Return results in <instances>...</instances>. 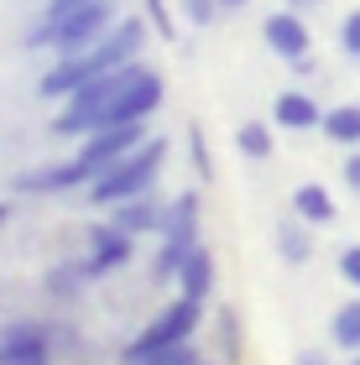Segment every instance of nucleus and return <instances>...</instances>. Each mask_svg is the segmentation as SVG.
Returning a JSON list of instances; mask_svg holds the SVG:
<instances>
[{"label":"nucleus","instance_id":"c85d7f7f","mask_svg":"<svg viewBox=\"0 0 360 365\" xmlns=\"http://www.w3.org/2000/svg\"><path fill=\"white\" fill-rule=\"evenodd\" d=\"M292 365H334V360H329V350H303Z\"/></svg>","mask_w":360,"mask_h":365},{"label":"nucleus","instance_id":"f257e3e1","mask_svg":"<svg viewBox=\"0 0 360 365\" xmlns=\"http://www.w3.org/2000/svg\"><path fill=\"white\" fill-rule=\"evenodd\" d=\"M141 47H146V21H120L110 26L100 42L89 47V53H73L53 63V68L42 73V94L47 99H68L73 89H84L89 78H100L110 68H125V63H141Z\"/></svg>","mask_w":360,"mask_h":365},{"label":"nucleus","instance_id":"cd10ccee","mask_svg":"<svg viewBox=\"0 0 360 365\" xmlns=\"http://www.w3.org/2000/svg\"><path fill=\"white\" fill-rule=\"evenodd\" d=\"M345 188L360 193V146H350V157H345Z\"/></svg>","mask_w":360,"mask_h":365},{"label":"nucleus","instance_id":"f8f14e48","mask_svg":"<svg viewBox=\"0 0 360 365\" xmlns=\"http://www.w3.org/2000/svg\"><path fill=\"white\" fill-rule=\"evenodd\" d=\"M130 251H136V240L120 235V230H110V225H94L89 230V261H84V272L89 277H105V272H120Z\"/></svg>","mask_w":360,"mask_h":365},{"label":"nucleus","instance_id":"6ab92c4d","mask_svg":"<svg viewBox=\"0 0 360 365\" xmlns=\"http://www.w3.org/2000/svg\"><path fill=\"white\" fill-rule=\"evenodd\" d=\"M235 146H240V157L267 162V157H272V125H267V120H240V125H235Z\"/></svg>","mask_w":360,"mask_h":365},{"label":"nucleus","instance_id":"b1692460","mask_svg":"<svg viewBox=\"0 0 360 365\" xmlns=\"http://www.w3.org/2000/svg\"><path fill=\"white\" fill-rule=\"evenodd\" d=\"M339 277L360 292V245H345V251H339Z\"/></svg>","mask_w":360,"mask_h":365},{"label":"nucleus","instance_id":"412c9836","mask_svg":"<svg viewBox=\"0 0 360 365\" xmlns=\"http://www.w3.org/2000/svg\"><path fill=\"white\" fill-rule=\"evenodd\" d=\"M84 282H89V272H84V267H58V272H53V282H47V287H53L58 297H68L73 287H84Z\"/></svg>","mask_w":360,"mask_h":365},{"label":"nucleus","instance_id":"2f4dec72","mask_svg":"<svg viewBox=\"0 0 360 365\" xmlns=\"http://www.w3.org/2000/svg\"><path fill=\"white\" fill-rule=\"evenodd\" d=\"M6 220H11V204H0V225H6Z\"/></svg>","mask_w":360,"mask_h":365},{"label":"nucleus","instance_id":"dca6fc26","mask_svg":"<svg viewBox=\"0 0 360 365\" xmlns=\"http://www.w3.org/2000/svg\"><path fill=\"white\" fill-rule=\"evenodd\" d=\"M277 256H282L287 267H308V261H314V235H308L303 220H282L277 225Z\"/></svg>","mask_w":360,"mask_h":365},{"label":"nucleus","instance_id":"473e14b6","mask_svg":"<svg viewBox=\"0 0 360 365\" xmlns=\"http://www.w3.org/2000/svg\"><path fill=\"white\" fill-rule=\"evenodd\" d=\"M345 365H360V355H350V360H345Z\"/></svg>","mask_w":360,"mask_h":365},{"label":"nucleus","instance_id":"6e6552de","mask_svg":"<svg viewBox=\"0 0 360 365\" xmlns=\"http://www.w3.org/2000/svg\"><path fill=\"white\" fill-rule=\"evenodd\" d=\"M162 225H168V198H162L157 188L110 204V230H120V235H130V240L136 235H162Z\"/></svg>","mask_w":360,"mask_h":365},{"label":"nucleus","instance_id":"5701e85b","mask_svg":"<svg viewBox=\"0 0 360 365\" xmlns=\"http://www.w3.org/2000/svg\"><path fill=\"white\" fill-rule=\"evenodd\" d=\"M339 47H345L350 58H360V11H350L345 21H339Z\"/></svg>","mask_w":360,"mask_h":365},{"label":"nucleus","instance_id":"0eeeda50","mask_svg":"<svg viewBox=\"0 0 360 365\" xmlns=\"http://www.w3.org/2000/svg\"><path fill=\"white\" fill-rule=\"evenodd\" d=\"M146 141V125H105V130H94V136H84L78 141V162H84V168L100 178L105 168H115L120 157H130L136 152V146Z\"/></svg>","mask_w":360,"mask_h":365},{"label":"nucleus","instance_id":"c756f323","mask_svg":"<svg viewBox=\"0 0 360 365\" xmlns=\"http://www.w3.org/2000/svg\"><path fill=\"white\" fill-rule=\"evenodd\" d=\"M282 6H287V11H298V16H303V11H314V6H319V0H282Z\"/></svg>","mask_w":360,"mask_h":365},{"label":"nucleus","instance_id":"423d86ee","mask_svg":"<svg viewBox=\"0 0 360 365\" xmlns=\"http://www.w3.org/2000/svg\"><path fill=\"white\" fill-rule=\"evenodd\" d=\"M162 94H168V84H162V73L152 68H136V78L110 99V105L100 110V120H94V130H105V125H146L152 115L162 110ZM89 130V136H94Z\"/></svg>","mask_w":360,"mask_h":365},{"label":"nucleus","instance_id":"9b49d317","mask_svg":"<svg viewBox=\"0 0 360 365\" xmlns=\"http://www.w3.org/2000/svg\"><path fill=\"white\" fill-rule=\"evenodd\" d=\"M89 182H94V173L78 157H68V162H58V168L21 173L16 178V193H73V188H89Z\"/></svg>","mask_w":360,"mask_h":365},{"label":"nucleus","instance_id":"393cba45","mask_svg":"<svg viewBox=\"0 0 360 365\" xmlns=\"http://www.w3.org/2000/svg\"><path fill=\"white\" fill-rule=\"evenodd\" d=\"M183 16H188L193 26H209L220 16V6H215V0H183Z\"/></svg>","mask_w":360,"mask_h":365},{"label":"nucleus","instance_id":"4be33fe9","mask_svg":"<svg viewBox=\"0 0 360 365\" xmlns=\"http://www.w3.org/2000/svg\"><path fill=\"white\" fill-rule=\"evenodd\" d=\"M141 365H204V360L193 355V344H173V350H162V355L141 360Z\"/></svg>","mask_w":360,"mask_h":365},{"label":"nucleus","instance_id":"39448f33","mask_svg":"<svg viewBox=\"0 0 360 365\" xmlns=\"http://www.w3.org/2000/svg\"><path fill=\"white\" fill-rule=\"evenodd\" d=\"M199 251V193H178L168 204V225H162V251L152 261V277H178V267Z\"/></svg>","mask_w":360,"mask_h":365},{"label":"nucleus","instance_id":"1a4fd4ad","mask_svg":"<svg viewBox=\"0 0 360 365\" xmlns=\"http://www.w3.org/2000/svg\"><path fill=\"white\" fill-rule=\"evenodd\" d=\"M261 37H267V47L277 58H287V63H298V58H314V37H308V26H303V16L298 11H272L267 21H261Z\"/></svg>","mask_w":360,"mask_h":365},{"label":"nucleus","instance_id":"a211bd4d","mask_svg":"<svg viewBox=\"0 0 360 365\" xmlns=\"http://www.w3.org/2000/svg\"><path fill=\"white\" fill-rule=\"evenodd\" d=\"M329 339H334L345 355H360V297H350V303H339V308H334V319H329Z\"/></svg>","mask_w":360,"mask_h":365},{"label":"nucleus","instance_id":"ddd939ff","mask_svg":"<svg viewBox=\"0 0 360 365\" xmlns=\"http://www.w3.org/2000/svg\"><path fill=\"white\" fill-rule=\"evenodd\" d=\"M319 120H324V105L303 89H282L272 99V125H282V130H314Z\"/></svg>","mask_w":360,"mask_h":365},{"label":"nucleus","instance_id":"f03ea898","mask_svg":"<svg viewBox=\"0 0 360 365\" xmlns=\"http://www.w3.org/2000/svg\"><path fill=\"white\" fill-rule=\"evenodd\" d=\"M162 162H168V146H162V141H141L130 157H120L115 168H105L100 178H94L84 198H89L94 209H110V204H120V198L152 193V188H157V173H162Z\"/></svg>","mask_w":360,"mask_h":365},{"label":"nucleus","instance_id":"aec40b11","mask_svg":"<svg viewBox=\"0 0 360 365\" xmlns=\"http://www.w3.org/2000/svg\"><path fill=\"white\" fill-rule=\"evenodd\" d=\"M141 6H146V26H152V31H162V37H178V26H173V11H168V0H141Z\"/></svg>","mask_w":360,"mask_h":365},{"label":"nucleus","instance_id":"7ed1b4c3","mask_svg":"<svg viewBox=\"0 0 360 365\" xmlns=\"http://www.w3.org/2000/svg\"><path fill=\"white\" fill-rule=\"evenodd\" d=\"M110 26H115V6H110V0H89L84 11L63 16V21L31 26V31H26V47H58L63 58H73V53H89V47L100 42Z\"/></svg>","mask_w":360,"mask_h":365},{"label":"nucleus","instance_id":"a878e982","mask_svg":"<svg viewBox=\"0 0 360 365\" xmlns=\"http://www.w3.org/2000/svg\"><path fill=\"white\" fill-rule=\"evenodd\" d=\"M188 146H193V173H199V178H209L215 168H209V146H204V130H199V125L188 130Z\"/></svg>","mask_w":360,"mask_h":365},{"label":"nucleus","instance_id":"bb28decb","mask_svg":"<svg viewBox=\"0 0 360 365\" xmlns=\"http://www.w3.org/2000/svg\"><path fill=\"white\" fill-rule=\"evenodd\" d=\"M89 0H47V11H42V21H63V16H73V11H84Z\"/></svg>","mask_w":360,"mask_h":365},{"label":"nucleus","instance_id":"2eb2a0df","mask_svg":"<svg viewBox=\"0 0 360 365\" xmlns=\"http://www.w3.org/2000/svg\"><path fill=\"white\" fill-rule=\"evenodd\" d=\"M178 287H183V297H193V303H204V297L215 292V256H209L204 245L178 267Z\"/></svg>","mask_w":360,"mask_h":365},{"label":"nucleus","instance_id":"9d476101","mask_svg":"<svg viewBox=\"0 0 360 365\" xmlns=\"http://www.w3.org/2000/svg\"><path fill=\"white\" fill-rule=\"evenodd\" d=\"M53 350H47V324H6L0 329V365H47Z\"/></svg>","mask_w":360,"mask_h":365},{"label":"nucleus","instance_id":"7c9ffc66","mask_svg":"<svg viewBox=\"0 0 360 365\" xmlns=\"http://www.w3.org/2000/svg\"><path fill=\"white\" fill-rule=\"evenodd\" d=\"M215 6H220V11H240V6H245V0H215Z\"/></svg>","mask_w":360,"mask_h":365},{"label":"nucleus","instance_id":"20e7f679","mask_svg":"<svg viewBox=\"0 0 360 365\" xmlns=\"http://www.w3.org/2000/svg\"><path fill=\"white\" fill-rule=\"evenodd\" d=\"M199 319H204V303H193V297L168 303L136 339L125 344V365H141V360H152V355H162V350H173V344H188L193 329H199Z\"/></svg>","mask_w":360,"mask_h":365},{"label":"nucleus","instance_id":"4468645a","mask_svg":"<svg viewBox=\"0 0 360 365\" xmlns=\"http://www.w3.org/2000/svg\"><path fill=\"white\" fill-rule=\"evenodd\" d=\"M334 198H329V188L324 182H298L292 188V220H303L308 230H319V225H334Z\"/></svg>","mask_w":360,"mask_h":365},{"label":"nucleus","instance_id":"f3484780","mask_svg":"<svg viewBox=\"0 0 360 365\" xmlns=\"http://www.w3.org/2000/svg\"><path fill=\"white\" fill-rule=\"evenodd\" d=\"M319 130H324L334 146H360V105H334V110H324Z\"/></svg>","mask_w":360,"mask_h":365}]
</instances>
